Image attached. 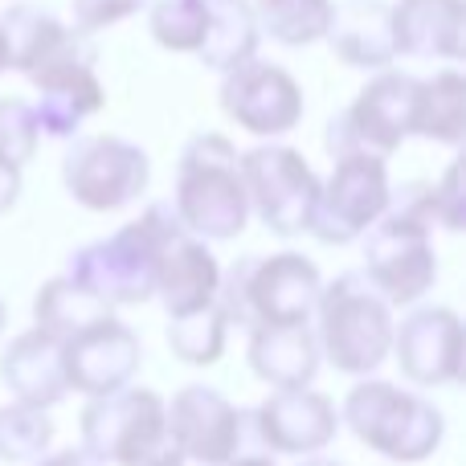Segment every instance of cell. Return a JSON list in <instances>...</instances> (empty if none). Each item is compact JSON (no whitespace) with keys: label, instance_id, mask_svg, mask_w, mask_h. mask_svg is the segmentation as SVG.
Returning <instances> with one entry per match:
<instances>
[{"label":"cell","instance_id":"obj_36","mask_svg":"<svg viewBox=\"0 0 466 466\" xmlns=\"http://www.w3.org/2000/svg\"><path fill=\"white\" fill-rule=\"evenodd\" d=\"M226 466H274V459H266V454H233Z\"/></svg>","mask_w":466,"mask_h":466},{"label":"cell","instance_id":"obj_30","mask_svg":"<svg viewBox=\"0 0 466 466\" xmlns=\"http://www.w3.org/2000/svg\"><path fill=\"white\" fill-rule=\"evenodd\" d=\"M147 29L172 54H197L209 29V8L205 0H152Z\"/></svg>","mask_w":466,"mask_h":466},{"label":"cell","instance_id":"obj_35","mask_svg":"<svg viewBox=\"0 0 466 466\" xmlns=\"http://www.w3.org/2000/svg\"><path fill=\"white\" fill-rule=\"evenodd\" d=\"M33 466H106V462H98L90 451H57V454H49V459H37Z\"/></svg>","mask_w":466,"mask_h":466},{"label":"cell","instance_id":"obj_19","mask_svg":"<svg viewBox=\"0 0 466 466\" xmlns=\"http://www.w3.org/2000/svg\"><path fill=\"white\" fill-rule=\"evenodd\" d=\"M323 41L344 66L385 70L397 57L393 49V8L385 0H339L331 5Z\"/></svg>","mask_w":466,"mask_h":466},{"label":"cell","instance_id":"obj_21","mask_svg":"<svg viewBox=\"0 0 466 466\" xmlns=\"http://www.w3.org/2000/svg\"><path fill=\"white\" fill-rule=\"evenodd\" d=\"M0 377L16 393V401L29 405H57L70 385H66L62 369V339L49 336L46 328H33L25 336H16L0 356Z\"/></svg>","mask_w":466,"mask_h":466},{"label":"cell","instance_id":"obj_31","mask_svg":"<svg viewBox=\"0 0 466 466\" xmlns=\"http://www.w3.org/2000/svg\"><path fill=\"white\" fill-rule=\"evenodd\" d=\"M37 136L41 131L33 106L25 98H0V156L25 168L37 152Z\"/></svg>","mask_w":466,"mask_h":466},{"label":"cell","instance_id":"obj_38","mask_svg":"<svg viewBox=\"0 0 466 466\" xmlns=\"http://www.w3.org/2000/svg\"><path fill=\"white\" fill-rule=\"evenodd\" d=\"M8 70V54H5V33H0V74Z\"/></svg>","mask_w":466,"mask_h":466},{"label":"cell","instance_id":"obj_7","mask_svg":"<svg viewBox=\"0 0 466 466\" xmlns=\"http://www.w3.org/2000/svg\"><path fill=\"white\" fill-rule=\"evenodd\" d=\"M344 421L364 446L393 462H421L442 442V413L430 401L389 385V380H364L348 393Z\"/></svg>","mask_w":466,"mask_h":466},{"label":"cell","instance_id":"obj_37","mask_svg":"<svg viewBox=\"0 0 466 466\" xmlns=\"http://www.w3.org/2000/svg\"><path fill=\"white\" fill-rule=\"evenodd\" d=\"M299 466H344V462H336V459H307V462H299Z\"/></svg>","mask_w":466,"mask_h":466},{"label":"cell","instance_id":"obj_3","mask_svg":"<svg viewBox=\"0 0 466 466\" xmlns=\"http://www.w3.org/2000/svg\"><path fill=\"white\" fill-rule=\"evenodd\" d=\"M172 229H180L177 209L164 201L147 205L119 233L74 249L66 279L86 287L90 295L106 299L111 307L144 303V299L156 295V258H160V246Z\"/></svg>","mask_w":466,"mask_h":466},{"label":"cell","instance_id":"obj_12","mask_svg":"<svg viewBox=\"0 0 466 466\" xmlns=\"http://www.w3.org/2000/svg\"><path fill=\"white\" fill-rule=\"evenodd\" d=\"M389 193L393 188H389L385 156H377V152L339 156L331 180L319 185L315 213L307 229L319 241H328V246H348V241L364 238V229L385 213Z\"/></svg>","mask_w":466,"mask_h":466},{"label":"cell","instance_id":"obj_22","mask_svg":"<svg viewBox=\"0 0 466 466\" xmlns=\"http://www.w3.org/2000/svg\"><path fill=\"white\" fill-rule=\"evenodd\" d=\"M249 369L274 389H303L319 369V339L307 323L249 328Z\"/></svg>","mask_w":466,"mask_h":466},{"label":"cell","instance_id":"obj_15","mask_svg":"<svg viewBox=\"0 0 466 466\" xmlns=\"http://www.w3.org/2000/svg\"><path fill=\"white\" fill-rule=\"evenodd\" d=\"M139 360H144V352H139L136 331L127 323H119L115 315L62 339L66 385L86 397H103L123 389L139 372Z\"/></svg>","mask_w":466,"mask_h":466},{"label":"cell","instance_id":"obj_6","mask_svg":"<svg viewBox=\"0 0 466 466\" xmlns=\"http://www.w3.org/2000/svg\"><path fill=\"white\" fill-rule=\"evenodd\" d=\"M319 348L339 372L369 377L380 369L393 344L389 299L369 282V274L344 270L331 287L319 290Z\"/></svg>","mask_w":466,"mask_h":466},{"label":"cell","instance_id":"obj_4","mask_svg":"<svg viewBox=\"0 0 466 466\" xmlns=\"http://www.w3.org/2000/svg\"><path fill=\"white\" fill-rule=\"evenodd\" d=\"M319 266L303 254H274V258H238L229 279H221L218 303L229 328H290L307 323L319 303Z\"/></svg>","mask_w":466,"mask_h":466},{"label":"cell","instance_id":"obj_5","mask_svg":"<svg viewBox=\"0 0 466 466\" xmlns=\"http://www.w3.org/2000/svg\"><path fill=\"white\" fill-rule=\"evenodd\" d=\"M82 451L119 466H185L168 405L152 389H115L82 410Z\"/></svg>","mask_w":466,"mask_h":466},{"label":"cell","instance_id":"obj_25","mask_svg":"<svg viewBox=\"0 0 466 466\" xmlns=\"http://www.w3.org/2000/svg\"><path fill=\"white\" fill-rule=\"evenodd\" d=\"M0 33H5V54H8V70L16 74H29L37 62H46L66 37L62 21L54 13L37 5H13L5 16H0Z\"/></svg>","mask_w":466,"mask_h":466},{"label":"cell","instance_id":"obj_32","mask_svg":"<svg viewBox=\"0 0 466 466\" xmlns=\"http://www.w3.org/2000/svg\"><path fill=\"white\" fill-rule=\"evenodd\" d=\"M430 209H434V226L459 233L462 229V213H466V197H462V164L451 160L446 177L438 185H430Z\"/></svg>","mask_w":466,"mask_h":466},{"label":"cell","instance_id":"obj_18","mask_svg":"<svg viewBox=\"0 0 466 466\" xmlns=\"http://www.w3.org/2000/svg\"><path fill=\"white\" fill-rule=\"evenodd\" d=\"M221 287V266L209 249L201 246V238H193L185 226L172 229L156 258V295L164 299L168 319L188 315L197 307L213 303Z\"/></svg>","mask_w":466,"mask_h":466},{"label":"cell","instance_id":"obj_34","mask_svg":"<svg viewBox=\"0 0 466 466\" xmlns=\"http://www.w3.org/2000/svg\"><path fill=\"white\" fill-rule=\"evenodd\" d=\"M16 197H21V168H16L13 160H5V156H0V213L13 209Z\"/></svg>","mask_w":466,"mask_h":466},{"label":"cell","instance_id":"obj_13","mask_svg":"<svg viewBox=\"0 0 466 466\" xmlns=\"http://www.w3.org/2000/svg\"><path fill=\"white\" fill-rule=\"evenodd\" d=\"M168 426L177 434L185 459H197L201 466H226L233 454H258L249 451V413L233 410L218 389L188 385L172 397Z\"/></svg>","mask_w":466,"mask_h":466},{"label":"cell","instance_id":"obj_14","mask_svg":"<svg viewBox=\"0 0 466 466\" xmlns=\"http://www.w3.org/2000/svg\"><path fill=\"white\" fill-rule=\"evenodd\" d=\"M221 106L249 136H287L303 115V90L282 66L249 57V62L226 70Z\"/></svg>","mask_w":466,"mask_h":466},{"label":"cell","instance_id":"obj_20","mask_svg":"<svg viewBox=\"0 0 466 466\" xmlns=\"http://www.w3.org/2000/svg\"><path fill=\"white\" fill-rule=\"evenodd\" d=\"M462 0H401L393 5V49L405 57H462Z\"/></svg>","mask_w":466,"mask_h":466},{"label":"cell","instance_id":"obj_27","mask_svg":"<svg viewBox=\"0 0 466 466\" xmlns=\"http://www.w3.org/2000/svg\"><path fill=\"white\" fill-rule=\"evenodd\" d=\"M258 29L282 46H311L323 37L331 0H254Z\"/></svg>","mask_w":466,"mask_h":466},{"label":"cell","instance_id":"obj_39","mask_svg":"<svg viewBox=\"0 0 466 466\" xmlns=\"http://www.w3.org/2000/svg\"><path fill=\"white\" fill-rule=\"evenodd\" d=\"M0 331H5V303H0Z\"/></svg>","mask_w":466,"mask_h":466},{"label":"cell","instance_id":"obj_10","mask_svg":"<svg viewBox=\"0 0 466 466\" xmlns=\"http://www.w3.org/2000/svg\"><path fill=\"white\" fill-rule=\"evenodd\" d=\"M152 164L147 152L119 136H86L66 147L62 180L78 205L95 213H111L131 205L147 188Z\"/></svg>","mask_w":466,"mask_h":466},{"label":"cell","instance_id":"obj_9","mask_svg":"<svg viewBox=\"0 0 466 466\" xmlns=\"http://www.w3.org/2000/svg\"><path fill=\"white\" fill-rule=\"evenodd\" d=\"M241 180L246 197L258 209L262 226L279 238H295L311 226L315 197H319V177L295 147L266 144L241 156Z\"/></svg>","mask_w":466,"mask_h":466},{"label":"cell","instance_id":"obj_24","mask_svg":"<svg viewBox=\"0 0 466 466\" xmlns=\"http://www.w3.org/2000/svg\"><path fill=\"white\" fill-rule=\"evenodd\" d=\"M466 131V78L459 70H442L418 82V106H413V136L434 144L459 147Z\"/></svg>","mask_w":466,"mask_h":466},{"label":"cell","instance_id":"obj_2","mask_svg":"<svg viewBox=\"0 0 466 466\" xmlns=\"http://www.w3.org/2000/svg\"><path fill=\"white\" fill-rule=\"evenodd\" d=\"M177 221L193 238L233 241L249 221V197L241 180V156L218 131L193 136L177 168Z\"/></svg>","mask_w":466,"mask_h":466},{"label":"cell","instance_id":"obj_28","mask_svg":"<svg viewBox=\"0 0 466 466\" xmlns=\"http://www.w3.org/2000/svg\"><path fill=\"white\" fill-rule=\"evenodd\" d=\"M226 331H229V319L221 311V303L213 299V303L197 307V311L168 319V348L185 364H213L226 352Z\"/></svg>","mask_w":466,"mask_h":466},{"label":"cell","instance_id":"obj_23","mask_svg":"<svg viewBox=\"0 0 466 466\" xmlns=\"http://www.w3.org/2000/svg\"><path fill=\"white\" fill-rule=\"evenodd\" d=\"M205 8H209V29H205L197 57L218 74L249 62L258 49V37H262L254 5L249 0H205Z\"/></svg>","mask_w":466,"mask_h":466},{"label":"cell","instance_id":"obj_26","mask_svg":"<svg viewBox=\"0 0 466 466\" xmlns=\"http://www.w3.org/2000/svg\"><path fill=\"white\" fill-rule=\"evenodd\" d=\"M106 315H111V303L90 295V290L78 287V282H70L66 274L62 279H49L46 287H41L37 303H33L37 328H46L49 336H57V339H70L74 331L90 328V323L106 319Z\"/></svg>","mask_w":466,"mask_h":466},{"label":"cell","instance_id":"obj_16","mask_svg":"<svg viewBox=\"0 0 466 466\" xmlns=\"http://www.w3.org/2000/svg\"><path fill=\"white\" fill-rule=\"evenodd\" d=\"M397 364L418 385H454L462 372V323L451 307H418L393 328Z\"/></svg>","mask_w":466,"mask_h":466},{"label":"cell","instance_id":"obj_8","mask_svg":"<svg viewBox=\"0 0 466 466\" xmlns=\"http://www.w3.org/2000/svg\"><path fill=\"white\" fill-rule=\"evenodd\" d=\"M418 82L413 74H397V70H380L369 86L356 95V103L348 111H339L336 119L323 131L328 156L352 152H377L389 156L413 136V106H418Z\"/></svg>","mask_w":466,"mask_h":466},{"label":"cell","instance_id":"obj_11","mask_svg":"<svg viewBox=\"0 0 466 466\" xmlns=\"http://www.w3.org/2000/svg\"><path fill=\"white\" fill-rule=\"evenodd\" d=\"M25 78L37 86V106H33L37 131H46L54 139L74 136L103 106V86H98V74H95V49L74 29Z\"/></svg>","mask_w":466,"mask_h":466},{"label":"cell","instance_id":"obj_17","mask_svg":"<svg viewBox=\"0 0 466 466\" xmlns=\"http://www.w3.org/2000/svg\"><path fill=\"white\" fill-rule=\"evenodd\" d=\"M254 430L266 451L279 454H315L336 438L339 413L323 393L311 389H279L270 401L254 410Z\"/></svg>","mask_w":466,"mask_h":466},{"label":"cell","instance_id":"obj_33","mask_svg":"<svg viewBox=\"0 0 466 466\" xmlns=\"http://www.w3.org/2000/svg\"><path fill=\"white\" fill-rule=\"evenodd\" d=\"M144 5L147 0H74V25H78V33H95L139 13Z\"/></svg>","mask_w":466,"mask_h":466},{"label":"cell","instance_id":"obj_1","mask_svg":"<svg viewBox=\"0 0 466 466\" xmlns=\"http://www.w3.org/2000/svg\"><path fill=\"white\" fill-rule=\"evenodd\" d=\"M430 229V185H405L401 193H389L385 213L364 229V274L389 303H418L434 287L438 258Z\"/></svg>","mask_w":466,"mask_h":466},{"label":"cell","instance_id":"obj_29","mask_svg":"<svg viewBox=\"0 0 466 466\" xmlns=\"http://www.w3.org/2000/svg\"><path fill=\"white\" fill-rule=\"evenodd\" d=\"M54 421L46 405L13 401L0 410V462H37L49 451Z\"/></svg>","mask_w":466,"mask_h":466}]
</instances>
